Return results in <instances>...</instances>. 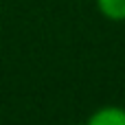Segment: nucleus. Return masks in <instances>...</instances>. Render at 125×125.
Wrapping results in <instances>:
<instances>
[{
    "label": "nucleus",
    "mask_w": 125,
    "mask_h": 125,
    "mask_svg": "<svg viewBox=\"0 0 125 125\" xmlns=\"http://www.w3.org/2000/svg\"><path fill=\"white\" fill-rule=\"evenodd\" d=\"M86 125H125V108L103 105L88 116Z\"/></svg>",
    "instance_id": "obj_1"
},
{
    "label": "nucleus",
    "mask_w": 125,
    "mask_h": 125,
    "mask_svg": "<svg viewBox=\"0 0 125 125\" xmlns=\"http://www.w3.org/2000/svg\"><path fill=\"white\" fill-rule=\"evenodd\" d=\"M97 9L103 18L112 22L125 20V0H97Z\"/></svg>",
    "instance_id": "obj_2"
}]
</instances>
